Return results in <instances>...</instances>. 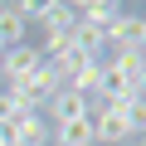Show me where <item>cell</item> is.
Segmentation results:
<instances>
[{"label": "cell", "mask_w": 146, "mask_h": 146, "mask_svg": "<svg viewBox=\"0 0 146 146\" xmlns=\"http://www.w3.org/2000/svg\"><path fill=\"white\" fill-rule=\"evenodd\" d=\"M136 54L146 58V20H141V39H136Z\"/></svg>", "instance_id": "cell-10"}, {"label": "cell", "mask_w": 146, "mask_h": 146, "mask_svg": "<svg viewBox=\"0 0 146 146\" xmlns=\"http://www.w3.org/2000/svg\"><path fill=\"white\" fill-rule=\"evenodd\" d=\"M49 107H54V127H63V122L88 117V112H93V98H78L73 88H58V93L49 98Z\"/></svg>", "instance_id": "cell-2"}, {"label": "cell", "mask_w": 146, "mask_h": 146, "mask_svg": "<svg viewBox=\"0 0 146 146\" xmlns=\"http://www.w3.org/2000/svg\"><path fill=\"white\" fill-rule=\"evenodd\" d=\"M0 44H5V49H20L25 44V20L15 15V5L0 10Z\"/></svg>", "instance_id": "cell-6"}, {"label": "cell", "mask_w": 146, "mask_h": 146, "mask_svg": "<svg viewBox=\"0 0 146 146\" xmlns=\"http://www.w3.org/2000/svg\"><path fill=\"white\" fill-rule=\"evenodd\" d=\"M0 54H5V44H0Z\"/></svg>", "instance_id": "cell-12"}, {"label": "cell", "mask_w": 146, "mask_h": 146, "mask_svg": "<svg viewBox=\"0 0 146 146\" xmlns=\"http://www.w3.org/2000/svg\"><path fill=\"white\" fill-rule=\"evenodd\" d=\"M20 117H29V107H25V102L5 88V93H0V127H15Z\"/></svg>", "instance_id": "cell-8"}, {"label": "cell", "mask_w": 146, "mask_h": 146, "mask_svg": "<svg viewBox=\"0 0 146 146\" xmlns=\"http://www.w3.org/2000/svg\"><path fill=\"white\" fill-rule=\"evenodd\" d=\"M73 15H78L83 25H98V29H107V25L122 15V5H117V0H88V5H73Z\"/></svg>", "instance_id": "cell-5"}, {"label": "cell", "mask_w": 146, "mask_h": 146, "mask_svg": "<svg viewBox=\"0 0 146 146\" xmlns=\"http://www.w3.org/2000/svg\"><path fill=\"white\" fill-rule=\"evenodd\" d=\"M117 107H122V117H127L131 131H146V98H122Z\"/></svg>", "instance_id": "cell-9"}, {"label": "cell", "mask_w": 146, "mask_h": 146, "mask_svg": "<svg viewBox=\"0 0 146 146\" xmlns=\"http://www.w3.org/2000/svg\"><path fill=\"white\" fill-rule=\"evenodd\" d=\"M5 131H10V146H49V122H44L39 112L20 117V122L5 127Z\"/></svg>", "instance_id": "cell-4"}, {"label": "cell", "mask_w": 146, "mask_h": 146, "mask_svg": "<svg viewBox=\"0 0 146 146\" xmlns=\"http://www.w3.org/2000/svg\"><path fill=\"white\" fill-rule=\"evenodd\" d=\"M0 146H10V131H5V127H0Z\"/></svg>", "instance_id": "cell-11"}, {"label": "cell", "mask_w": 146, "mask_h": 146, "mask_svg": "<svg viewBox=\"0 0 146 146\" xmlns=\"http://www.w3.org/2000/svg\"><path fill=\"white\" fill-rule=\"evenodd\" d=\"M98 78H102V63L93 58V63H83V68H78V73L68 78V88L78 93V98H93V93H98Z\"/></svg>", "instance_id": "cell-7"}, {"label": "cell", "mask_w": 146, "mask_h": 146, "mask_svg": "<svg viewBox=\"0 0 146 146\" xmlns=\"http://www.w3.org/2000/svg\"><path fill=\"white\" fill-rule=\"evenodd\" d=\"M34 68H39V49H29V44H20V49H5V54H0V73H5L10 83L29 78Z\"/></svg>", "instance_id": "cell-3"}, {"label": "cell", "mask_w": 146, "mask_h": 146, "mask_svg": "<svg viewBox=\"0 0 146 146\" xmlns=\"http://www.w3.org/2000/svg\"><path fill=\"white\" fill-rule=\"evenodd\" d=\"M88 122H93V146H122V141L131 136V127H127V117H122V107H117V102L93 107V112H88Z\"/></svg>", "instance_id": "cell-1"}]
</instances>
